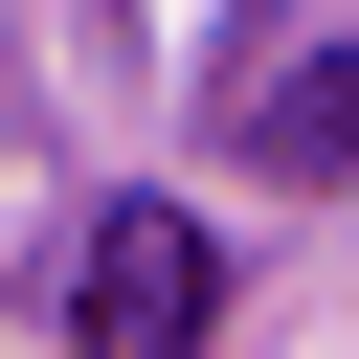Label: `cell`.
Wrapping results in <instances>:
<instances>
[{
  "label": "cell",
  "instance_id": "1",
  "mask_svg": "<svg viewBox=\"0 0 359 359\" xmlns=\"http://www.w3.org/2000/svg\"><path fill=\"white\" fill-rule=\"evenodd\" d=\"M67 337H90V359H202V337H224V224L157 202V180L90 202V247H67Z\"/></svg>",
  "mask_w": 359,
  "mask_h": 359
},
{
  "label": "cell",
  "instance_id": "2",
  "mask_svg": "<svg viewBox=\"0 0 359 359\" xmlns=\"http://www.w3.org/2000/svg\"><path fill=\"white\" fill-rule=\"evenodd\" d=\"M247 157H269V180H359V45H314V67L247 112Z\"/></svg>",
  "mask_w": 359,
  "mask_h": 359
}]
</instances>
